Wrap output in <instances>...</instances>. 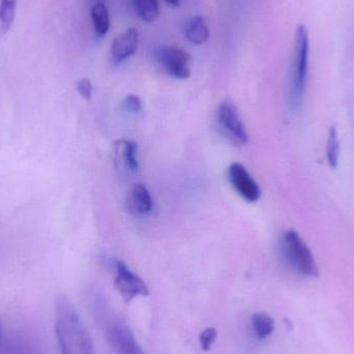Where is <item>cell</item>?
Listing matches in <instances>:
<instances>
[{
  "mask_svg": "<svg viewBox=\"0 0 354 354\" xmlns=\"http://www.w3.org/2000/svg\"><path fill=\"white\" fill-rule=\"evenodd\" d=\"M55 326L60 354H93L91 335L66 297L56 301Z\"/></svg>",
  "mask_w": 354,
  "mask_h": 354,
  "instance_id": "cell-1",
  "label": "cell"
},
{
  "mask_svg": "<svg viewBox=\"0 0 354 354\" xmlns=\"http://www.w3.org/2000/svg\"><path fill=\"white\" fill-rule=\"evenodd\" d=\"M280 250L283 259L291 270L309 278L319 276V270L311 250L297 231L287 230L283 233Z\"/></svg>",
  "mask_w": 354,
  "mask_h": 354,
  "instance_id": "cell-2",
  "label": "cell"
},
{
  "mask_svg": "<svg viewBox=\"0 0 354 354\" xmlns=\"http://www.w3.org/2000/svg\"><path fill=\"white\" fill-rule=\"evenodd\" d=\"M310 41L307 27L299 25L295 33L291 72V97L295 104L301 103L307 86L309 68Z\"/></svg>",
  "mask_w": 354,
  "mask_h": 354,
  "instance_id": "cell-3",
  "label": "cell"
},
{
  "mask_svg": "<svg viewBox=\"0 0 354 354\" xmlns=\"http://www.w3.org/2000/svg\"><path fill=\"white\" fill-rule=\"evenodd\" d=\"M216 122L221 133L236 147L247 145L249 137L245 124L239 116L236 105L231 99H225L216 112Z\"/></svg>",
  "mask_w": 354,
  "mask_h": 354,
  "instance_id": "cell-4",
  "label": "cell"
},
{
  "mask_svg": "<svg viewBox=\"0 0 354 354\" xmlns=\"http://www.w3.org/2000/svg\"><path fill=\"white\" fill-rule=\"evenodd\" d=\"M114 286L126 304L131 303L136 297H147L149 295L147 283L122 261L115 263Z\"/></svg>",
  "mask_w": 354,
  "mask_h": 354,
  "instance_id": "cell-5",
  "label": "cell"
},
{
  "mask_svg": "<svg viewBox=\"0 0 354 354\" xmlns=\"http://www.w3.org/2000/svg\"><path fill=\"white\" fill-rule=\"evenodd\" d=\"M156 56L166 74L172 78L187 80L191 76V55L185 50L174 46H161Z\"/></svg>",
  "mask_w": 354,
  "mask_h": 354,
  "instance_id": "cell-6",
  "label": "cell"
},
{
  "mask_svg": "<svg viewBox=\"0 0 354 354\" xmlns=\"http://www.w3.org/2000/svg\"><path fill=\"white\" fill-rule=\"evenodd\" d=\"M229 183L234 191L248 202H256L261 196V189L245 166L232 163L227 170Z\"/></svg>",
  "mask_w": 354,
  "mask_h": 354,
  "instance_id": "cell-7",
  "label": "cell"
},
{
  "mask_svg": "<svg viewBox=\"0 0 354 354\" xmlns=\"http://www.w3.org/2000/svg\"><path fill=\"white\" fill-rule=\"evenodd\" d=\"M106 337L115 354H145L139 346L132 330L124 324H110Z\"/></svg>",
  "mask_w": 354,
  "mask_h": 354,
  "instance_id": "cell-8",
  "label": "cell"
},
{
  "mask_svg": "<svg viewBox=\"0 0 354 354\" xmlns=\"http://www.w3.org/2000/svg\"><path fill=\"white\" fill-rule=\"evenodd\" d=\"M139 32L136 28L127 29L114 39L111 45V59L115 64H122L134 55L138 49Z\"/></svg>",
  "mask_w": 354,
  "mask_h": 354,
  "instance_id": "cell-9",
  "label": "cell"
},
{
  "mask_svg": "<svg viewBox=\"0 0 354 354\" xmlns=\"http://www.w3.org/2000/svg\"><path fill=\"white\" fill-rule=\"evenodd\" d=\"M153 202L147 187L142 183H136L130 189L127 198V208L137 216H145L153 210Z\"/></svg>",
  "mask_w": 354,
  "mask_h": 354,
  "instance_id": "cell-10",
  "label": "cell"
},
{
  "mask_svg": "<svg viewBox=\"0 0 354 354\" xmlns=\"http://www.w3.org/2000/svg\"><path fill=\"white\" fill-rule=\"evenodd\" d=\"M115 156L118 162L129 172L139 169L138 145L134 141L122 140L115 142Z\"/></svg>",
  "mask_w": 354,
  "mask_h": 354,
  "instance_id": "cell-11",
  "label": "cell"
},
{
  "mask_svg": "<svg viewBox=\"0 0 354 354\" xmlns=\"http://www.w3.org/2000/svg\"><path fill=\"white\" fill-rule=\"evenodd\" d=\"M183 32L185 39L193 45H203L209 39V29L204 19L200 16L189 19L185 23Z\"/></svg>",
  "mask_w": 354,
  "mask_h": 354,
  "instance_id": "cell-12",
  "label": "cell"
},
{
  "mask_svg": "<svg viewBox=\"0 0 354 354\" xmlns=\"http://www.w3.org/2000/svg\"><path fill=\"white\" fill-rule=\"evenodd\" d=\"M91 18L95 37L97 39L105 37L110 29L109 10L106 4L103 2H97L93 4L91 10Z\"/></svg>",
  "mask_w": 354,
  "mask_h": 354,
  "instance_id": "cell-13",
  "label": "cell"
},
{
  "mask_svg": "<svg viewBox=\"0 0 354 354\" xmlns=\"http://www.w3.org/2000/svg\"><path fill=\"white\" fill-rule=\"evenodd\" d=\"M252 330L258 340L268 338L274 330V320L266 313H255L252 316Z\"/></svg>",
  "mask_w": 354,
  "mask_h": 354,
  "instance_id": "cell-14",
  "label": "cell"
},
{
  "mask_svg": "<svg viewBox=\"0 0 354 354\" xmlns=\"http://www.w3.org/2000/svg\"><path fill=\"white\" fill-rule=\"evenodd\" d=\"M135 12L139 18L145 22H153L159 17V2L158 0H132Z\"/></svg>",
  "mask_w": 354,
  "mask_h": 354,
  "instance_id": "cell-15",
  "label": "cell"
},
{
  "mask_svg": "<svg viewBox=\"0 0 354 354\" xmlns=\"http://www.w3.org/2000/svg\"><path fill=\"white\" fill-rule=\"evenodd\" d=\"M17 0H1L0 1V30L2 35H6L15 19Z\"/></svg>",
  "mask_w": 354,
  "mask_h": 354,
  "instance_id": "cell-16",
  "label": "cell"
},
{
  "mask_svg": "<svg viewBox=\"0 0 354 354\" xmlns=\"http://www.w3.org/2000/svg\"><path fill=\"white\" fill-rule=\"evenodd\" d=\"M340 157V141L338 139V132L336 127H330L328 132V145H326V158L328 165L332 168H337Z\"/></svg>",
  "mask_w": 354,
  "mask_h": 354,
  "instance_id": "cell-17",
  "label": "cell"
},
{
  "mask_svg": "<svg viewBox=\"0 0 354 354\" xmlns=\"http://www.w3.org/2000/svg\"><path fill=\"white\" fill-rule=\"evenodd\" d=\"M218 332L214 328H207L200 334L199 343L202 351H209L216 342Z\"/></svg>",
  "mask_w": 354,
  "mask_h": 354,
  "instance_id": "cell-18",
  "label": "cell"
},
{
  "mask_svg": "<svg viewBox=\"0 0 354 354\" xmlns=\"http://www.w3.org/2000/svg\"><path fill=\"white\" fill-rule=\"evenodd\" d=\"M122 108L129 113H138L142 109L140 97L135 95H129L122 101Z\"/></svg>",
  "mask_w": 354,
  "mask_h": 354,
  "instance_id": "cell-19",
  "label": "cell"
},
{
  "mask_svg": "<svg viewBox=\"0 0 354 354\" xmlns=\"http://www.w3.org/2000/svg\"><path fill=\"white\" fill-rule=\"evenodd\" d=\"M77 91L80 93L81 97H84L87 101L91 100V95H93V85H91V81L86 78L81 79L77 83Z\"/></svg>",
  "mask_w": 354,
  "mask_h": 354,
  "instance_id": "cell-20",
  "label": "cell"
},
{
  "mask_svg": "<svg viewBox=\"0 0 354 354\" xmlns=\"http://www.w3.org/2000/svg\"><path fill=\"white\" fill-rule=\"evenodd\" d=\"M170 6H177L178 8L180 6V0H166Z\"/></svg>",
  "mask_w": 354,
  "mask_h": 354,
  "instance_id": "cell-21",
  "label": "cell"
},
{
  "mask_svg": "<svg viewBox=\"0 0 354 354\" xmlns=\"http://www.w3.org/2000/svg\"><path fill=\"white\" fill-rule=\"evenodd\" d=\"M0 340H1V324H0Z\"/></svg>",
  "mask_w": 354,
  "mask_h": 354,
  "instance_id": "cell-22",
  "label": "cell"
}]
</instances>
